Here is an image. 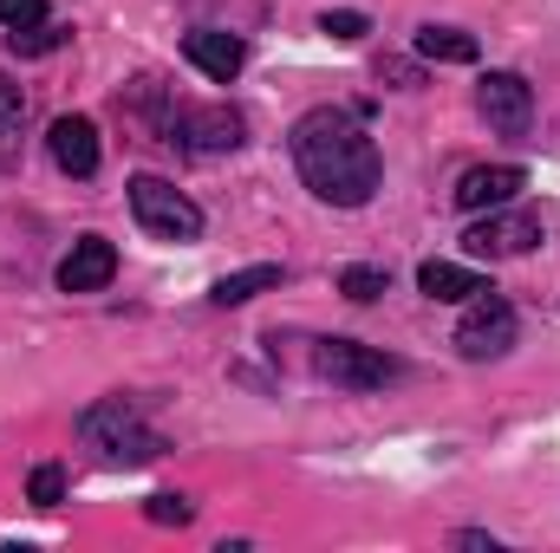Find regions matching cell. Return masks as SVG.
I'll list each match as a JSON object with an SVG mask.
<instances>
[{
    "instance_id": "5b68a950",
    "label": "cell",
    "mask_w": 560,
    "mask_h": 553,
    "mask_svg": "<svg viewBox=\"0 0 560 553\" xmlns=\"http://www.w3.org/2000/svg\"><path fill=\"white\" fill-rule=\"evenodd\" d=\"M515 332H522L515 306L489 286V293H476V299H469V313H463V326H456V352L482 365V358H502V352L515 345Z\"/></svg>"
},
{
    "instance_id": "9c48e42d",
    "label": "cell",
    "mask_w": 560,
    "mask_h": 553,
    "mask_svg": "<svg viewBox=\"0 0 560 553\" xmlns=\"http://www.w3.org/2000/svg\"><path fill=\"white\" fill-rule=\"evenodd\" d=\"M535 242H541V222H535V215H495V209H489V215H482V222H476V228L463 235V248H469L476 261H502V255H528Z\"/></svg>"
},
{
    "instance_id": "2e32d148",
    "label": "cell",
    "mask_w": 560,
    "mask_h": 553,
    "mask_svg": "<svg viewBox=\"0 0 560 553\" xmlns=\"http://www.w3.org/2000/svg\"><path fill=\"white\" fill-rule=\"evenodd\" d=\"M66 33H72V26H59V20H33V26H13V33H7V52H13V59H46V52L66 46Z\"/></svg>"
},
{
    "instance_id": "ba28073f",
    "label": "cell",
    "mask_w": 560,
    "mask_h": 553,
    "mask_svg": "<svg viewBox=\"0 0 560 553\" xmlns=\"http://www.w3.org/2000/svg\"><path fill=\"white\" fill-rule=\"evenodd\" d=\"M522 189H528V169H522V163H476V169H463V183H456V209H469V215L509 209Z\"/></svg>"
},
{
    "instance_id": "e0dca14e",
    "label": "cell",
    "mask_w": 560,
    "mask_h": 553,
    "mask_svg": "<svg viewBox=\"0 0 560 553\" xmlns=\"http://www.w3.org/2000/svg\"><path fill=\"white\" fill-rule=\"evenodd\" d=\"M319 33H326V39H339V46H352V39H365V33H372V20H365L359 7H326V13H319Z\"/></svg>"
},
{
    "instance_id": "7a4b0ae2",
    "label": "cell",
    "mask_w": 560,
    "mask_h": 553,
    "mask_svg": "<svg viewBox=\"0 0 560 553\" xmlns=\"http://www.w3.org/2000/svg\"><path fill=\"white\" fill-rule=\"evenodd\" d=\"M79 436H85L105 462H156V456L170 449V443L138 416V404H125V398L85 404V411H79Z\"/></svg>"
},
{
    "instance_id": "7c38bea8",
    "label": "cell",
    "mask_w": 560,
    "mask_h": 553,
    "mask_svg": "<svg viewBox=\"0 0 560 553\" xmlns=\"http://www.w3.org/2000/svg\"><path fill=\"white\" fill-rule=\"evenodd\" d=\"M46 150H52V163H59L66 176H92V169H98V125H92V118H52Z\"/></svg>"
},
{
    "instance_id": "d6986e66",
    "label": "cell",
    "mask_w": 560,
    "mask_h": 553,
    "mask_svg": "<svg viewBox=\"0 0 560 553\" xmlns=\"http://www.w3.org/2000/svg\"><path fill=\"white\" fill-rule=\"evenodd\" d=\"M385 286H392L385 268H346V274H339V293H346V299H359V306H372Z\"/></svg>"
},
{
    "instance_id": "8992f818",
    "label": "cell",
    "mask_w": 560,
    "mask_h": 553,
    "mask_svg": "<svg viewBox=\"0 0 560 553\" xmlns=\"http://www.w3.org/2000/svg\"><path fill=\"white\" fill-rule=\"evenodd\" d=\"M476 105H482V118H489L502 138H522V131L535 125V85H528L522 72H489V79L476 85Z\"/></svg>"
},
{
    "instance_id": "6da1fadb",
    "label": "cell",
    "mask_w": 560,
    "mask_h": 553,
    "mask_svg": "<svg viewBox=\"0 0 560 553\" xmlns=\"http://www.w3.org/2000/svg\"><path fill=\"white\" fill-rule=\"evenodd\" d=\"M287 143H293L300 183H306L319 202H332V209H365V202L378 196V183H385V156H378L372 131H365L352 111H339V105L306 111Z\"/></svg>"
},
{
    "instance_id": "ffe728a7",
    "label": "cell",
    "mask_w": 560,
    "mask_h": 553,
    "mask_svg": "<svg viewBox=\"0 0 560 553\" xmlns=\"http://www.w3.org/2000/svg\"><path fill=\"white\" fill-rule=\"evenodd\" d=\"M143 515H150L156 528H189V521H196V508H189L183 495H150V502H143Z\"/></svg>"
},
{
    "instance_id": "4fadbf2b",
    "label": "cell",
    "mask_w": 560,
    "mask_h": 553,
    "mask_svg": "<svg viewBox=\"0 0 560 553\" xmlns=\"http://www.w3.org/2000/svg\"><path fill=\"white\" fill-rule=\"evenodd\" d=\"M418 286H423V299H436V306H469L476 293H489V280L476 268H463V261H423Z\"/></svg>"
},
{
    "instance_id": "277c9868",
    "label": "cell",
    "mask_w": 560,
    "mask_h": 553,
    "mask_svg": "<svg viewBox=\"0 0 560 553\" xmlns=\"http://www.w3.org/2000/svg\"><path fill=\"white\" fill-rule=\"evenodd\" d=\"M313 372L332 378L339 391H385L405 365L392 352H378V345H359V339H319L313 345Z\"/></svg>"
},
{
    "instance_id": "5bb4252c",
    "label": "cell",
    "mask_w": 560,
    "mask_h": 553,
    "mask_svg": "<svg viewBox=\"0 0 560 553\" xmlns=\"http://www.w3.org/2000/svg\"><path fill=\"white\" fill-rule=\"evenodd\" d=\"M476 33H463V26H418V59H436V66H476Z\"/></svg>"
},
{
    "instance_id": "8fae6325",
    "label": "cell",
    "mask_w": 560,
    "mask_h": 553,
    "mask_svg": "<svg viewBox=\"0 0 560 553\" xmlns=\"http://www.w3.org/2000/svg\"><path fill=\"white\" fill-rule=\"evenodd\" d=\"M112 274H118V248L105 235H85L59 261V293H98V286H112Z\"/></svg>"
},
{
    "instance_id": "9a60e30c",
    "label": "cell",
    "mask_w": 560,
    "mask_h": 553,
    "mask_svg": "<svg viewBox=\"0 0 560 553\" xmlns=\"http://www.w3.org/2000/svg\"><path fill=\"white\" fill-rule=\"evenodd\" d=\"M280 286V268L275 261H261V268H242V274H222L215 286H209V299L215 306H248L255 293H275Z\"/></svg>"
},
{
    "instance_id": "3957f363",
    "label": "cell",
    "mask_w": 560,
    "mask_h": 553,
    "mask_svg": "<svg viewBox=\"0 0 560 553\" xmlns=\"http://www.w3.org/2000/svg\"><path fill=\"white\" fill-rule=\"evenodd\" d=\"M131 215H138L143 235L176 242V248L202 235V209H196L176 183H163V176H131Z\"/></svg>"
},
{
    "instance_id": "30bf717a",
    "label": "cell",
    "mask_w": 560,
    "mask_h": 553,
    "mask_svg": "<svg viewBox=\"0 0 560 553\" xmlns=\"http://www.w3.org/2000/svg\"><path fill=\"white\" fill-rule=\"evenodd\" d=\"M183 59L202 72V79H215V85H229L242 66H248V46L235 39V33H215V26H196V33H183Z\"/></svg>"
},
{
    "instance_id": "52a82bcc",
    "label": "cell",
    "mask_w": 560,
    "mask_h": 553,
    "mask_svg": "<svg viewBox=\"0 0 560 553\" xmlns=\"http://www.w3.org/2000/svg\"><path fill=\"white\" fill-rule=\"evenodd\" d=\"M189 143L196 156H222V150H242L248 138V125H242V111H229V105H196V111H176V131L170 143Z\"/></svg>"
},
{
    "instance_id": "ac0fdd59",
    "label": "cell",
    "mask_w": 560,
    "mask_h": 553,
    "mask_svg": "<svg viewBox=\"0 0 560 553\" xmlns=\"http://www.w3.org/2000/svg\"><path fill=\"white\" fill-rule=\"evenodd\" d=\"M26 502H33V508H59V502H66V469H59V462H39L33 482H26Z\"/></svg>"
},
{
    "instance_id": "603a6c76",
    "label": "cell",
    "mask_w": 560,
    "mask_h": 553,
    "mask_svg": "<svg viewBox=\"0 0 560 553\" xmlns=\"http://www.w3.org/2000/svg\"><path fill=\"white\" fill-rule=\"evenodd\" d=\"M378 79H398V92H411V85H418V66H405V59H392V66H378Z\"/></svg>"
},
{
    "instance_id": "44dd1931",
    "label": "cell",
    "mask_w": 560,
    "mask_h": 553,
    "mask_svg": "<svg viewBox=\"0 0 560 553\" xmlns=\"http://www.w3.org/2000/svg\"><path fill=\"white\" fill-rule=\"evenodd\" d=\"M20 118H26V92H20L13 79H0V138H13Z\"/></svg>"
},
{
    "instance_id": "7402d4cb",
    "label": "cell",
    "mask_w": 560,
    "mask_h": 553,
    "mask_svg": "<svg viewBox=\"0 0 560 553\" xmlns=\"http://www.w3.org/2000/svg\"><path fill=\"white\" fill-rule=\"evenodd\" d=\"M33 20H46V0H0V26L13 33V26H33Z\"/></svg>"
}]
</instances>
